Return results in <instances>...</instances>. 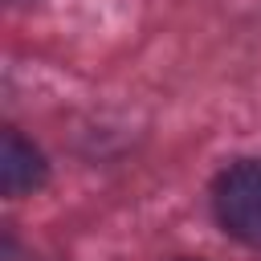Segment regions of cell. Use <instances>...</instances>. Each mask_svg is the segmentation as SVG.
Wrapping results in <instances>:
<instances>
[{"instance_id":"6da1fadb","label":"cell","mask_w":261,"mask_h":261,"mask_svg":"<svg viewBox=\"0 0 261 261\" xmlns=\"http://www.w3.org/2000/svg\"><path fill=\"white\" fill-rule=\"evenodd\" d=\"M212 208L228 237L261 245V159H241L224 167L212 184Z\"/></svg>"},{"instance_id":"7a4b0ae2","label":"cell","mask_w":261,"mask_h":261,"mask_svg":"<svg viewBox=\"0 0 261 261\" xmlns=\"http://www.w3.org/2000/svg\"><path fill=\"white\" fill-rule=\"evenodd\" d=\"M49 167H45V155L20 135V130H4L0 135V192L8 200L24 196V192H37L45 184Z\"/></svg>"}]
</instances>
